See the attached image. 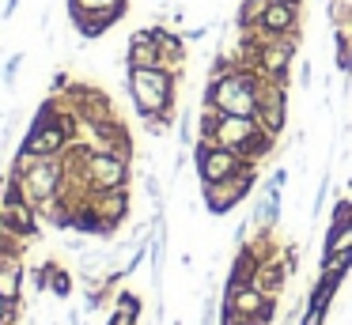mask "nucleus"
Instances as JSON below:
<instances>
[{
    "label": "nucleus",
    "mask_w": 352,
    "mask_h": 325,
    "mask_svg": "<svg viewBox=\"0 0 352 325\" xmlns=\"http://www.w3.org/2000/svg\"><path fill=\"white\" fill-rule=\"evenodd\" d=\"M261 87H265V76L258 72V65H231L223 72L208 76L205 91H201V106H212L220 113H239V117H254Z\"/></svg>",
    "instance_id": "obj_1"
},
{
    "label": "nucleus",
    "mask_w": 352,
    "mask_h": 325,
    "mask_svg": "<svg viewBox=\"0 0 352 325\" xmlns=\"http://www.w3.org/2000/svg\"><path fill=\"white\" fill-rule=\"evenodd\" d=\"M125 91H129L137 121L167 117L170 125H178V76L170 68H125Z\"/></svg>",
    "instance_id": "obj_2"
},
{
    "label": "nucleus",
    "mask_w": 352,
    "mask_h": 325,
    "mask_svg": "<svg viewBox=\"0 0 352 325\" xmlns=\"http://www.w3.org/2000/svg\"><path fill=\"white\" fill-rule=\"evenodd\" d=\"M8 170L23 178L27 204H34V208L57 201V193H61V181H65L61 159H34V155H27V151H16L12 163H8Z\"/></svg>",
    "instance_id": "obj_3"
},
{
    "label": "nucleus",
    "mask_w": 352,
    "mask_h": 325,
    "mask_svg": "<svg viewBox=\"0 0 352 325\" xmlns=\"http://www.w3.org/2000/svg\"><path fill=\"white\" fill-rule=\"evenodd\" d=\"M65 8H69L72 34H80L84 42H95L129 15L133 0H65Z\"/></svg>",
    "instance_id": "obj_4"
},
{
    "label": "nucleus",
    "mask_w": 352,
    "mask_h": 325,
    "mask_svg": "<svg viewBox=\"0 0 352 325\" xmlns=\"http://www.w3.org/2000/svg\"><path fill=\"white\" fill-rule=\"evenodd\" d=\"M258 170L261 166H246V170L231 174L223 181H212V186H201V204H205L208 216H231L243 201H250V193L258 189Z\"/></svg>",
    "instance_id": "obj_5"
},
{
    "label": "nucleus",
    "mask_w": 352,
    "mask_h": 325,
    "mask_svg": "<svg viewBox=\"0 0 352 325\" xmlns=\"http://www.w3.org/2000/svg\"><path fill=\"white\" fill-rule=\"evenodd\" d=\"M190 163H193V174H197L201 186L223 181V178H231V174H239V170L250 166L239 151L220 148V144H212V140H197V144H193V148H190ZM254 166H258V163H254Z\"/></svg>",
    "instance_id": "obj_6"
},
{
    "label": "nucleus",
    "mask_w": 352,
    "mask_h": 325,
    "mask_svg": "<svg viewBox=\"0 0 352 325\" xmlns=\"http://www.w3.org/2000/svg\"><path fill=\"white\" fill-rule=\"evenodd\" d=\"M299 42L303 38H265L258 45V57H254L258 72L273 83H292V65L299 57Z\"/></svg>",
    "instance_id": "obj_7"
},
{
    "label": "nucleus",
    "mask_w": 352,
    "mask_h": 325,
    "mask_svg": "<svg viewBox=\"0 0 352 325\" xmlns=\"http://www.w3.org/2000/svg\"><path fill=\"white\" fill-rule=\"evenodd\" d=\"M84 178L91 186V193H99V189H129L133 186V159H122L114 151H91Z\"/></svg>",
    "instance_id": "obj_8"
},
{
    "label": "nucleus",
    "mask_w": 352,
    "mask_h": 325,
    "mask_svg": "<svg viewBox=\"0 0 352 325\" xmlns=\"http://www.w3.org/2000/svg\"><path fill=\"white\" fill-rule=\"evenodd\" d=\"M80 140L91 151H114V155L137 163V136H133V128L125 117L102 121V125H84V136H80Z\"/></svg>",
    "instance_id": "obj_9"
},
{
    "label": "nucleus",
    "mask_w": 352,
    "mask_h": 325,
    "mask_svg": "<svg viewBox=\"0 0 352 325\" xmlns=\"http://www.w3.org/2000/svg\"><path fill=\"white\" fill-rule=\"evenodd\" d=\"M258 125L265 128V133L273 136H284V128H288V83H273L265 80V87H261V98H258Z\"/></svg>",
    "instance_id": "obj_10"
},
{
    "label": "nucleus",
    "mask_w": 352,
    "mask_h": 325,
    "mask_svg": "<svg viewBox=\"0 0 352 325\" xmlns=\"http://www.w3.org/2000/svg\"><path fill=\"white\" fill-rule=\"evenodd\" d=\"M261 133L258 117H239V113H220V121H216V133H212V144H220V148H231L239 151V155L246 159V148L254 144V136Z\"/></svg>",
    "instance_id": "obj_11"
},
{
    "label": "nucleus",
    "mask_w": 352,
    "mask_h": 325,
    "mask_svg": "<svg viewBox=\"0 0 352 325\" xmlns=\"http://www.w3.org/2000/svg\"><path fill=\"white\" fill-rule=\"evenodd\" d=\"M258 34H261V42L265 38H303V8L273 0L258 23Z\"/></svg>",
    "instance_id": "obj_12"
},
{
    "label": "nucleus",
    "mask_w": 352,
    "mask_h": 325,
    "mask_svg": "<svg viewBox=\"0 0 352 325\" xmlns=\"http://www.w3.org/2000/svg\"><path fill=\"white\" fill-rule=\"evenodd\" d=\"M91 212L110 227V231H122V223H129L133 216V193L129 189H99V193L87 197Z\"/></svg>",
    "instance_id": "obj_13"
},
{
    "label": "nucleus",
    "mask_w": 352,
    "mask_h": 325,
    "mask_svg": "<svg viewBox=\"0 0 352 325\" xmlns=\"http://www.w3.org/2000/svg\"><path fill=\"white\" fill-rule=\"evenodd\" d=\"M0 231L16 234L23 242H38L42 238V216L34 204L19 201V204H0Z\"/></svg>",
    "instance_id": "obj_14"
},
{
    "label": "nucleus",
    "mask_w": 352,
    "mask_h": 325,
    "mask_svg": "<svg viewBox=\"0 0 352 325\" xmlns=\"http://www.w3.org/2000/svg\"><path fill=\"white\" fill-rule=\"evenodd\" d=\"M152 34H155V45H160V57H163V68L182 80L186 72V60H190V45H186L182 30H175L170 23H152Z\"/></svg>",
    "instance_id": "obj_15"
},
{
    "label": "nucleus",
    "mask_w": 352,
    "mask_h": 325,
    "mask_svg": "<svg viewBox=\"0 0 352 325\" xmlns=\"http://www.w3.org/2000/svg\"><path fill=\"white\" fill-rule=\"evenodd\" d=\"M125 68H163L152 27H137L129 34V42H125Z\"/></svg>",
    "instance_id": "obj_16"
},
{
    "label": "nucleus",
    "mask_w": 352,
    "mask_h": 325,
    "mask_svg": "<svg viewBox=\"0 0 352 325\" xmlns=\"http://www.w3.org/2000/svg\"><path fill=\"white\" fill-rule=\"evenodd\" d=\"M284 216V189H265L250 208V227L254 231H276Z\"/></svg>",
    "instance_id": "obj_17"
},
{
    "label": "nucleus",
    "mask_w": 352,
    "mask_h": 325,
    "mask_svg": "<svg viewBox=\"0 0 352 325\" xmlns=\"http://www.w3.org/2000/svg\"><path fill=\"white\" fill-rule=\"evenodd\" d=\"M288 265H284V249L276 257H265V261L258 265V276H254V287H261L265 295H273V299H280L284 291H288Z\"/></svg>",
    "instance_id": "obj_18"
},
{
    "label": "nucleus",
    "mask_w": 352,
    "mask_h": 325,
    "mask_svg": "<svg viewBox=\"0 0 352 325\" xmlns=\"http://www.w3.org/2000/svg\"><path fill=\"white\" fill-rule=\"evenodd\" d=\"M258 254L250 249V242H243V246H235V254H231V269L228 276H223V291H235V287L243 284H254V276H258Z\"/></svg>",
    "instance_id": "obj_19"
},
{
    "label": "nucleus",
    "mask_w": 352,
    "mask_h": 325,
    "mask_svg": "<svg viewBox=\"0 0 352 325\" xmlns=\"http://www.w3.org/2000/svg\"><path fill=\"white\" fill-rule=\"evenodd\" d=\"M27 291V261L23 257H0V295L23 299Z\"/></svg>",
    "instance_id": "obj_20"
},
{
    "label": "nucleus",
    "mask_w": 352,
    "mask_h": 325,
    "mask_svg": "<svg viewBox=\"0 0 352 325\" xmlns=\"http://www.w3.org/2000/svg\"><path fill=\"white\" fill-rule=\"evenodd\" d=\"M341 284H344V280L318 272V276H314V284H311V291H307V306L326 310V314H329V306H333V299H337V291H341Z\"/></svg>",
    "instance_id": "obj_21"
},
{
    "label": "nucleus",
    "mask_w": 352,
    "mask_h": 325,
    "mask_svg": "<svg viewBox=\"0 0 352 325\" xmlns=\"http://www.w3.org/2000/svg\"><path fill=\"white\" fill-rule=\"evenodd\" d=\"M72 291H76V276H72L61 261H54L50 265V295H54V299H69Z\"/></svg>",
    "instance_id": "obj_22"
},
{
    "label": "nucleus",
    "mask_w": 352,
    "mask_h": 325,
    "mask_svg": "<svg viewBox=\"0 0 352 325\" xmlns=\"http://www.w3.org/2000/svg\"><path fill=\"white\" fill-rule=\"evenodd\" d=\"M318 272H326V276L344 280V276L352 272V246H349V249H337V254L318 257Z\"/></svg>",
    "instance_id": "obj_23"
},
{
    "label": "nucleus",
    "mask_w": 352,
    "mask_h": 325,
    "mask_svg": "<svg viewBox=\"0 0 352 325\" xmlns=\"http://www.w3.org/2000/svg\"><path fill=\"white\" fill-rule=\"evenodd\" d=\"M333 65L341 76H352V30H333Z\"/></svg>",
    "instance_id": "obj_24"
},
{
    "label": "nucleus",
    "mask_w": 352,
    "mask_h": 325,
    "mask_svg": "<svg viewBox=\"0 0 352 325\" xmlns=\"http://www.w3.org/2000/svg\"><path fill=\"white\" fill-rule=\"evenodd\" d=\"M269 4H273V0H239V8H235V27H258Z\"/></svg>",
    "instance_id": "obj_25"
},
{
    "label": "nucleus",
    "mask_w": 352,
    "mask_h": 325,
    "mask_svg": "<svg viewBox=\"0 0 352 325\" xmlns=\"http://www.w3.org/2000/svg\"><path fill=\"white\" fill-rule=\"evenodd\" d=\"M352 246V223L349 227H326V234H322V254H337V249H349Z\"/></svg>",
    "instance_id": "obj_26"
},
{
    "label": "nucleus",
    "mask_w": 352,
    "mask_h": 325,
    "mask_svg": "<svg viewBox=\"0 0 352 325\" xmlns=\"http://www.w3.org/2000/svg\"><path fill=\"white\" fill-rule=\"evenodd\" d=\"M326 19L333 30H352V0H329Z\"/></svg>",
    "instance_id": "obj_27"
},
{
    "label": "nucleus",
    "mask_w": 352,
    "mask_h": 325,
    "mask_svg": "<svg viewBox=\"0 0 352 325\" xmlns=\"http://www.w3.org/2000/svg\"><path fill=\"white\" fill-rule=\"evenodd\" d=\"M178 148H193L197 144V110H182L178 113Z\"/></svg>",
    "instance_id": "obj_28"
},
{
    "label": "nucleus",
    "mask_w": 352,
    "mask_h": 325,
    "mask_svg": "<svg viewBox=\"0 0 352 325\" xmlns=\"http://www.w3.org/2000/svg\"><path fill=\"white\" fill-rule=\"evenodd\" d=\"M50 257L42 265H34V269H27V284H31V291H38V295H46L50 291Z\"/></svg>",
    "instance_id": "obj_29"
},
{
    "label": "nucleus",
    "mask_w": 352,
    "mask_h": 325,
    "mask_svg": "<svg viewBox=\"0 0 352 325\" xmlns=\"http://www.w3.org/2000/svg\"><path fill=\"white\" fill-rule=\"evenodd\" d=\"M23 60H27V53H23V49L12 53V57L4 60V72H0V80H4V91H16V72L23 68Z\"/></svg>",
    "instance_id": "obj_30"
},
{
    "label": "nucleus",
    "mask_w": 352,
    "mask_h": 325,
    "mask_svg": "<svg viewBox=\"0 0 352 325\" xmlns=\"http://www.w3.org/2000/svg\"><path fill=\"white\" fill-rule=\"evenodd\" d=\"M107 325H140V314H137V310H129V306H118V302H110Z\"/></svg>",
    "instance_id": "obj_31"
},
{
    "label": "nucleus",
    "mask_w": 352,
    "mask_h": 325,
    "mask_svg": "<svg viewBox=\"0 0 352 325\" xmlns=\"http://www.w3.org/2000/svg\"><path fill=\"white\" fill-rule=\"evenodd\" d=\"M329 201V170H322V181H318V189H314V201H311V219H318L322 216V204Z\"/></svg>",
    "instance_id": "obj_32"
},
{
    "label": "nucleus",
    "mask_w": 352,
    "mask_h": 325,
    "mask_svg": "<svg viewBox=\"0 0 352 325\" xmlns=\"http://www.w3.org/2000/svg\"><path fill=\"white\" fill-rule=\"evenodd\" d=\"M27 314V299H8V310H4V322L0 325H19Z\"/></svg>",
    "instance_id": "obj_33"
},
{
    "label": "nucleus",
    "mask_w": 352,
    "mask_h": 325,
    "mask_svg": "<svg viewBox=\"0 0 352 325\" xmlns=\"http://www.w3.org/2000/svg\"><path fill=\"white\" fill-rule=\"evenodd\" d=\"M288 174H292L288 166H276V170L261 181V193H265V189H284V186H288Z\"/></svg>",
    "instance_id": "obj_34"
},
{
    "label": "nucleus",
    "mask_w": 352,
    "mask_h": 325,
    "mask_svg": "<svg viewBox=\"0 0 352 325\" xmlns=\"http://www.w3.org/2000/svg\"><path fill=\"white\" fill-rule=\"evenodd\" d=\"M144 193L152 197L155 204H163V186H160V178H155L152 170H144Z\"/></svg>",
    "instance_id": "obj_35"
},
{
    "label": "nucleus",
    "mask_w": 352,
    "mask_h": 325,
    "mask_svg": "<svg viewBox=\"0 0 352 325\" xmlns=\"http://www.w3.org/2000/svg\"><path fill=\"white\" fill-rule=\"evenodd\" d=\"M326 310H314V306H303V314H299V325H326Z\"/></svg>",
    "instance_id": "obj_36"
},
{
    "label": "nucleus",
    "mask_w": 352,
    "mask_h": 325,
    "mask_svg": "<svg viewBox=\"0 0 352 325\" xmlns=\"http://www.w3.org/2000/svg\"><path fill=\"white\" fill-rule=\"evenodd\" d=\"M296 76H299L296 83H299V87L307 91V87H311V83H314V65H311V60H299V72H296Z\"/></svg>",
    "instance_id": "obj_37"
},
{
    "label": "nucleus",
    "mask_w": 352,
    "mask_h": 325,
    "mask_svg": "<svg viewBox=\"0 0 352 325\" xmlns=\"http://www.w3.org/2000/svg\"><path fill=\"white\" fill-rule=\"evenodd\" d=\"M65 325H87V317H84V306L69 310V317H65Z\"/></svg>",
    "instance_id": "obj_38"
},
{
    "label": "nucleus",
    "mask_w": 352,
    "mask_h": 325,
    "mask_svg": "<svg viewBox=\"0 0 352 325\" xmlns=\"http://www.w3.org/2000/svg\"><path fill=\"white\" fill-rule=\"evenodd\" d=\"M4 310H8V299H4V295H0V322H4Z\"/></svg>",
    "instance_id": "obj_39"
},
{
    "label": "nucleus",
    "mask_w": 352,
    "mask_h": 325,
    "mask_svg": "<svg viewBox=\"0 0 352 325\" xmlns=\"http://www.w3.org/2000/svg\"><path fill=\"white\" fill-rule=\"evenodd\" d=\"M280 4H292V8H303V0H280Z\"/></svg>",
    "instance_id": "obj_40"
},
{
    "label": "nucleus",
    "mask_w": 352,
    "mask_h": 325,
    "mask_svg": "<svg viewBox=\"0 0 352 325\" xmlns=\"http://www.w3.org/2000/svg\"><path fill=\"white\" fill-rule=\"evenodd\" d=\"M0 204H4V178H0Z\"/></svg>",
    "instance_id": "obj_41"
},
{
    "label": "nucleus",
    "mask_w": 352,
    "mask_h": 325,
    "mask_svg": "<svg viewBox=\"0 0 352 325\" xmlns=\"http://www.w3.org/2000/svg\"><path fill=\"white\" fill-rule=\"evenodd\" d=\"M50 325H54V322H50Z\"/></svg>",
    "instance_id": "obj_42"
}]
</instances>
